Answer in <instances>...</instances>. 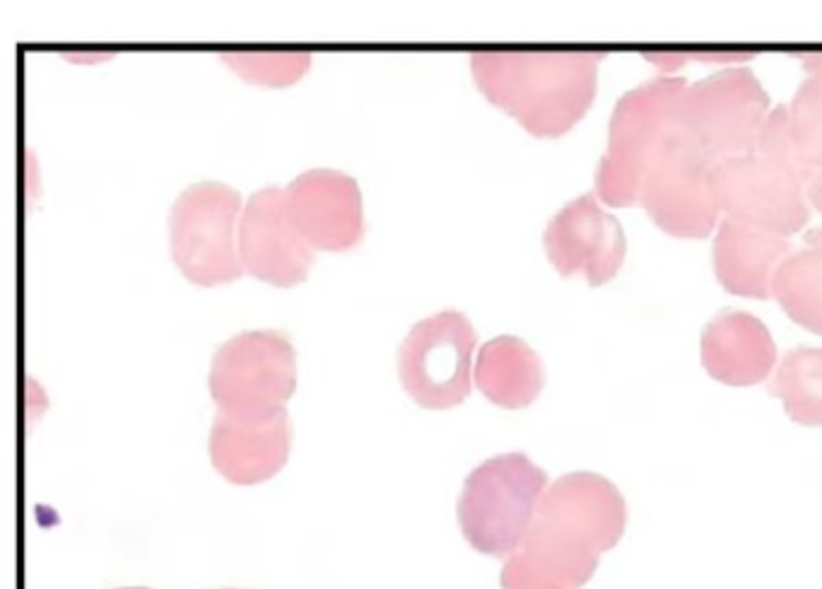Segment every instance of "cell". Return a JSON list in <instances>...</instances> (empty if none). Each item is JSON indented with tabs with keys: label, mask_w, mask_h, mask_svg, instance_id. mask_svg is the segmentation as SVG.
Returning <instances> with one entry per match:
<instances>
[{
	"label": "cell",
	"mask_w": 822,
	"mask_h": 589,
	"mask_svg": "<svg viewBox=\"0 0 822 589\" xmlns=\"http://www.w3.org/2000/svg\"><path fill=\"white\" fill-rule=\"evenodd\" d=\"M772 295L803 329L822 336V227L806 235V247L779 266Z\"/></svg>",
	"instance_id": "18"
},
{
	"label": "cell",
	"mask_w": 822,
	"mask_h": 589,
	"mask_svg": "<svg viewBox=\"0 0 822 589\" xmlns=\"http://www.w3.org/2000/svg\"><path fill=\"white\" fill-rule=\"evenodd\" d=\"M702 365L716 382L728 387H753L765 382L777 365V346L755 314L726 309L704 326Z\"/></svg>",
	"instance_id": "15"
},
{
	"label": "cell",
	"mask_w": 822,
	"mask_h": 589,
	"mask_svg": "<svg viewBox=\"0 0 822 589\" xmlns=\"http://www.w3.org/2000/svg\"><path fill=\"white\" fill-rule=\"evenodd\" d=\"M625 529L627 503L615 483L589 471L557 478L504 563L502 589H581Z\"/></svg>",
	"instance_id": "1"
},
{
	"label": "cell",
	"mask_w": 822,
	"mask_h": 589,
	"mask_svg": "<svg viewBox=\"0 0 822 589\" xmlns=\"http://www.w3.org/2000/svg\"><path fill=\"white\" fill-rule=\"evenodd\" d=\"M769 112V95L755 73L736 66L690 85L675 121L709 160L719 162L755 153Z\"/></svg>",
	"instance_id": "9"
},
{
	"label": "cell",
	"mask_w": 822,
	"mask_h": 589,
	"mask_svg": "<svg viewBox=\"0 0 822 589\" xmlns=\"http://www.w3.org/2000/svg\"><path fill=\"white\" fill-rule=\"evenodd\" d=\"M478 336L466 314L444 309L410 329L398 348V377L415 404L444 411L471 396Z\"/></svg>",
	"instance_id": "10"
},
{
	"label": "cell",
	"mask_w": 822,
	"mask_h": 589,
	"mask_svg": "<svg viewBox=\"0 0 822 589\" xmlns=\"http://www.w3.org/2000/svg\"><path fill=\"white\" fill-rule=\"evenodd\" d=\"M287 211L304 242L324 252H348L364 235L362 194L350 174L309 169L285 189Z\"/></svg>",
	"instance_id": "13"
},
{
	"label": "cell",
	"mask_w": 822,
	"mask_h": 589,
	"mask_svg": "<svg viewBox=\"0 0 822 589\" xmlns=\"http://www.w3.org/2000/svg\"><path fill=\"white\" fill-rule=\"evenodd\" d=\"M239 259L246 273L278 288H290L307 278L314 252L292 223L285 189L266 186L244 203Z\"/></svg>",
	"instance_id": "12"
},
{
	"label": "cell",
	"mask_w": 822,
	"mask_h": 589,
	"mask_svg": "<svg viewBox=\"0 0 822 589\" xmlns=\"http://www.w3.org/2000/svg\"><path fill=\"white\" fill-rule=\"evenodd\" d=\"M140 589H145V587H140Z\"/></svg>",
	"instance_id": "24"
},
{
	"label": "cell",
	"mask_w": 822,
	"mask_h": 589,
	"mask_svg": "<svg viewBox=\"0 0 822 589\" xmlns=\"http://www.w3.org/2000/svg\"><path fill=\"white\" fill-rule=\"evenodd\" d=\"M545 491L548 474L526 454L487 459L463 483L456 510L463 536L485 556L509 558L524 541Z\"/></svg>",
	"instance_id": "3"
},
{
	"label": "cell",
	"mask_w": 822,
	"mask_h": 589,
	"mask_svg": "<svg viewBox=\"0 0 822 589\" xmlns=\"http://www.w3.org/2000/svg\"><path fill=\"white\" fill-rule=\"evenodd\" d=\"M808 174L794 157L750 153L712 165L709 186L726 220L791 237L808 223Z\"/></svg>",
	"instance_id": "5"
},
{
	"label": "cell",
	"mask_w": 822,
	"mask_h": 589,
	"mask_svg": "<svg viewBox=\"0 0 822 589\" xmlns=\"http://www.w3.org/2000/svg\"><path fill=\"white\" fill-rule=\"evenodd\" d=\"M791 254L786 237L724 220L714 239L716 281L731 295L769 300L774 276Z\"/></svg>",
	"instance_id": "16"
},
{
	"label": "cell",
	"mask_w": 822,
	"mask_h": 589,
	"mask_svg": "<svg viewBox=\"0 0 822 589\" xmlns=\"http://www.w3.org/2000/svg\"><path fill=\"white\" fill-rule=\"evenodd\" d=\"M475 384L492 404L526 408L543 392L545 372L538 353L516 336H497L480 348Z\"/></svg>",
	"instance_id": "17"
},
{
	"label": "cell",
	"mask_w": 822,
	"mask_h": 589,
	"mask_svg": "<svg viewBox=\"0 0 822 589\" xmlns=\"http://www.w3.org/2000/svg\"><path fill=\"white\" fill-rule=\"evenodd\" d=\"M801 66L810 78L798 87L789 104V131L796 165L810 174L822 169V66Z\"/></svg>",
	"instance_id": "20"
},
{
	"label": "cell",
	"mask_w": 822,
	"mask_h": 589,
	"mask_svg": "<svg viewBox=\"0 0 822 589\" xmlns=\"http://www.w3.org/2000/svg\"><path fill=\"white\" fill-rule=\"evenodd\" d=\"M598 51H480L475 85L531 136L560 138L584 119L598 92Z\"/></svg>",
	"instance_id": "2"
},
{
	"label": "cell",
	"mask_w": 822,
	"mask_h": 589,
	"mask_svg": "<svg viewBox=\"0 0 822 589\" xmlns=\"http://www.w3.org/2000/svg\"><path fill=\"white\" fill-rule=\"evenodd\" d=\"M714 162L678 126L668 128L644 172L639 203L666 235L704 239L719 225L709 172Z\"/></svg>",
	"instance_id": "7"
},
{
	"label": "cell",
	"mask_w": 822,
	"mask_h": 589,
	"mask_svg": "<svg viewBox=\"0 0 822 589\" xmlns=\"http://www.w3.org/2000/svg\"><path fill=\"white\" fill-rule=\"evenodd\" d=\"M806 198L808 203H813L815 208L822 213V169L818 172H810L806 179Z\"/></svg>",
	"instance_id": "22"
},
{
	"label": "cell",
	"mask_w": 822,
	"mask_h": 589,
	"mask_svg": "<svg viewBox=\"0 0 822 589\" xmlns=\"http://www.w3.org/2000/svg\"><path fill=\"white\" fill-rule=\"evenodd\" d=\"M222 61L249 83L283 87L302 78L311 58L307 54H225Z\"/></svg>",
	"instance_id": "21"
},
{
	"label": "cell",
	"mask_w": 822,
	"mask_h": 589,
	"mask_svg": "<svg viewBox=\"0 0 822 589\" xmlns=\"http://www.w3.org/2000/svg\"><path fill=\"white\" fill-rule=\"evenodd\" d=\"M769 394L784 401L794 423L822 425V348H794L769 382Z\"/></svg>",
	"instance_id": "19"
},
{
	"label": "cell",
	"mask_w": 822,
	"mask_h": 589,
	"mask_svg": "<svg viewBox=\"0 0 822 589\" xmlns=\"http://www.w3.org/2000/svg\"><path fill=\"white\" fill-rule=\"evenodd\" d=\"M688 80L659 75L625 92L615 104L608 150L596 169V196L613 208L637 206L644 172L656 145L675 124Z\"/></svg>",
	"instance_id": "4"
},
{
	"label": "cell",
	"mask_w": 822,
	"mask_h": 589,
	"mask_svg": "<svg viewBox=\"0 0 822 589\" xmlns=\"http://www.w3.org/2000/svg\"><path fill=\"white\" fill-rule=\"evenodd\" d=\"M242 211V196L217 182L193 184L176 198L169 211V254L191 283L213 288L239 281Z\"/></svg>",
	"instance_id": "6"
},
{
	"label": "cell",
	"mask_w": 822,
	"mask_h": 589,
	"mask_svg": "<svg viewBox=\"0 0 822 589\" xmlns=\"http://www.w3.org/2000/svg\"><path fill=\"white\" fill-rule=\"evenodd\" d=\"M545 254L562 276H584L589 285L613 281L625 264L627 239L618 220L598 206L596 194L567 203L543 235Z\"/></svg>",
	"instance_id": "11"
},
{
	"label": "cell",
	"mask_w": 822,
	"mask_h": 589,
	"mask_svg": "<svg viewBox=\"0 0 822 589\" xmlns=\"http://www.w3.org/2000/svg\"><path fill=\"white\" fill-rule=\"evenodd\" d=\"M208 449L210 462L227 481L237 486L268 481L290 457L287 411L273 416H232L217 411Z\"/></svg>",
	"instance_id": "14"
},
{
	"label": "cell",
	"mask_w": 822,
	"mask_h": 589,
	"mask_svg": "<svg viewBox=\"0 0 822 589\" xmlns=\"http://www.w3.org/2000/svg\"><path fill=\"white\" fill-rule=\"evenodd\" d=\"M217 411L273 416L297 389L295 348L280 331H244L217 348L208 377Z\"/></svg>",
	"instance_id": "8"
},
{
	"label": "cell",
	"mask_w": 822,
	"mask_h": 589,
	"mask_svg": "<svg viewBox=\"0 0 822 589\" xmlns=\"http://www.w3.org/2000/svg\"><path fill=\"white\" fill-rule=\"evenodd\" d=\"M798 63H813V66H822V54H796Z\"/></svg>",
	"instance_id": "23"
}]
</instances>
